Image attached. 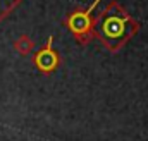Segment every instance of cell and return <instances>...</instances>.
<instances>
[{
	"label": "cell",
	"instance_id": "cell-1",
	"mask_svg": "<svg viewBox=\"0 0 148 141\" xmlns=\"http://www.w3.org/2000/svg\"><path fill=\"white\" fill-rule=\"evenodd\" d=\"M138 21H134L117 2H109L93 21V38L110 52L121 50L138 33Z\"/></svg>",
	"mask_w": 148,
	"mask_h": 141
},
{
	"label": "cell",
	"instance_id": "cell-2",
	"mask_svg": "<svg viewBox=\"0 0 148 141\" xmlns=\"http://www.w3.org/2000/svg\"><path fill=\"white\" fill-rule=\"evenodd\" d=\"M98 2H100V0H95V2L91 3V7L86 9V10L73 12V14L67 17V21H66L67 28H69L71 33L77 38L79 43H86V41H90V40L93 38V21H95V17H93V9H97Z\"/></svg>",
	"mask_w": 148,
	"mask_h": 141
},
{
	"label": "cell",
	"instance_id": "cell-3",
	"mask_svg": "<svg viewBox=\"0 0 148 141\" xmlns=\"http://www.w3.org/2000/svg\"><path fill=\"white\" fill-rule=\"evenodd\" d=\"M52 41H53V40L50 38L48 43H47V47L41 48L36 55H35V64H36V67L41 70V72H45V74L55 70L57 66H59V55H57L55 50L52 48Z\"/></svg>",
	"mask_w": 148,
	"mask_h": 141
},
{
	"label": "cell",
	"instance_id": "cell-4",
	"mask_svg": "<svg viewBox=\"0 0 148 141\" xmlns=\"http://www.w3.org/2000/svg\"><path fill=\"white\" fill-rule=\"evenodd\" d=\"M19 3H21V0H0V21L3 17H7Z\"/></svg>",
	"mask_w": 148,
	"mask_h": 141
}]
</instances>
